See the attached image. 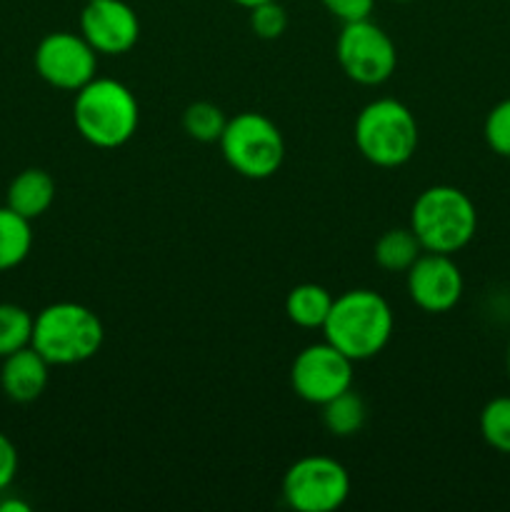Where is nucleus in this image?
I'll return each mask as SVG.
<instances>
[{"mask_svg":"<svg viewBox=\"0 0 510 512\" xmlns=\"http://www.w3.org/2000/svg\"><path fill=\"white\" fill-rule=\"evenodd\" d=\"M395 3H410V0H395Z\"/></svg>","mask_w":510,"mask_h":512,"instance_id":"29","label":"nucleus"},{"mask_svg":"<svg viewBox=\"0 0 510 512\" xmlns=\"http://www.w3.org/2000/svg\"><path fill=\"white\" fill-rule=\"evenodd\" d=\"M420 253H423V245L410 228L388 230L375 243V263L388 273H408Z\"/></svg>","mask_w":510,"mask_h":512,"instance_id":"17","label":"nucleus"},{"mask_svg":"<svg viewBox=\"0 0 510 512\" xmlns=\"http://www.w3.org/2000/svg\"><path fill=\"white\" fill-rule=\"evenodd\" d=\"M225 120L223 110L213 103H205V100H198V103H190L183 113V128L185 133L190 135L198 143H215L223 135Z\"/></svg>","mask_w":510,"mask_h":512,"instance_id":"20","label":"nucleus"},{"mask_svg":"<svg viewBox=\"0 0 510 512\" xmlns=\"http://www.w3.org/2000/svg\"><path fill=\"white\" fill-rule=\"evenodd\" d=\"M348 495V470L325 455L300 458L283 478L285 503L298 512H333L348 500Z\"/></svg>","mask_w":510,"mask_h":512,"instance_id":"7","label":"nucleus"},{"mask_svg":"<svg viewBox=\"0 0 510 512\" xmlns=\"http://www.w3.org/2000/svg\"><path fill=\"white\" fill-rule=\"evenodd\" d=\"M103 338V323L93 310L80 303H53L35 315L30 345L50 365H75L98 355Z\"/></svg>","mask_w":510,"mask_h":512,"instance_id":"4","label":"nucleus"},{"mask_svg":"<svg viewBox=\"0 0 510 512\" xmlns=\"http://www.w3.org/2000/svg\"><path fill=\"white\" fill-rule=\"evenodd\" d=\"M30 245H33L30 220L10 210L8 205L0 208V273L18 268L28 258Z\"/></svg>","mask_w":510,"mask_h":512,"instance_id":"16","label":"nucleus"},{"mask_svg":"<svg viewBox=\"0 0 510 512\" xmlns=\"http://www.w3.org/2000/svg\"><path fill=\"white\" fill-rule=\"evenodd\" d=\"M28 503H20V500H3L0 503V512H28Z\"/></svg>","mask_w":510,"mask_h":512,"instance_id":"26","label":"nucleus"},{"mask_svg":"<svg viewBox=\"0 0 510 512\" xmlns=\"http://www.w3.org/2000/svg\"><path fill=\"white\" fill-rule=\"evenodd\" d=\"M325 340L353 363L383 353L393 335V310L375 290H348L333 298L323 325Z\"/></svg>","mask_w":510,"mask_h":512,"instance_id":"1","label":"nucleus"},{"mask_svg":"<svg viewBox=\"0 0 510 512\" xmlns=\"http://www.w3.org/2000/svg\"><path fill=\"white\" fill-rule=\"evenodd\" d=\"M85 3H90V0H85Z\"/></svg>","mask_w":510,"mask_h":512,"instance_id":"30","label":"nucleus"},{"mask_svg":"<svg viewBox=\"0 0 510 512\" xmlns=\"http://www.w3.org/2000/svg\"><path fill=\"white\" fill-rule=\"evenodd\" d=\"M480 435L498 453L510 455V395L493 398L480 413Z\"/></svg>","mask_w":510,"mask_h":512,"instance_id":"21","label":"nucleus"},{"mask_svg":"<svg viewBox=\"0 0 510 512\" xmlns=\"http://www.w3.org/2000/svg\"><path fill=\"white\" fill-rule=\"evenodd\" d=\"M35 70L48 85L58 90H80L95 78L98 53L75 33H50L38 43L33 55Z\"/></svg>","mask_w":510,"mask_h":512,"instance_id":"10","label":"nucleus"},{"mask_svg":"<svg viewBox=\"0 0 510 512\" xmlns=\"http://www.w3.org/2000/svg\"><path fill=\"white\" fill-rule=\"evenodd\" d=\"M48 368V360L33 345H28V348L3 358L0 388L13 403H33L43 395L45 385H48Z\"/></svg>","mask_w":510,"mask_h":512,"instance_id":"13","label":"nucleus"},{"mask_svg":"<svg viewBox=\"0 0 510 512\" xmlns=\"http://www.w3.org/2000/svg\"><path fill=\"white\" fill-rule=\"evenodd\" d=\"M233 3H238L240 8H255V5H260V3H268V0H233Z\"/></svg>","mask_w":510,"mask_h":512,"instance_id":"27","label":"nucleus"},{"mask_svg":"<svg viewBox=\"0 0 510 512\" xmlns=\"http://www.w3.org/2000/svg\"><path fill=\"white\" fill-rule=\"evenodd\" d=\"M320 3L333 18L343 20V23H355V20L370 18L375 0H320Z\"/></svg>","mask_w":510,"mask_h":512,"instance_id":"24","label":"nucleus"},{"mask_svg":"<svg viewBox=\"0 0 510 512\" xmlns=\"http://www.w3.org/2000/svg\"><path fill=\"white\" fill-rule=\"evenodd\" d=\"M485 143L493 153L510 158V98L500 100L498 105H493V110L488 113L483 125Z\"/></svg>","mask_w":510,"mask_h":512,"instance_id":"22","label":"nucleus"},{"mask_svg":"<svg viewBox=\"0 0 510 512\" xmlns=\"http://www.w3.org/2000/svg\"><path fill=\"white\" fill-rule=\"evenodd\" d=\"M330 305H333V295H330L323 285L303 283L295 285L288 293V298H285V315H288L290 323H295L298 328L315 330L325 325Z\"/></svg>","mask_w":510,"mask_h":512,"instance_id":"15","label":"nucleus"},{"mask_svg":"<svg viewBox=\"0 0 510 512\" xmlns=\"http://www.w3.org/2000/svg\"><path fill=\"white\" fill-rule=\"evenodd\" d=\"M80 33L95 53L123 55L138 43L140 20L123 0H90L80 13Z\"/></svg>","mask_w":510,"mask_h":512,"instance_id":"12","label":"nucleus"},{"mask_svg":"<svg viewBox=\"0 0 510 512\" xmlns=\"http://www.w3.org/2000/svg\"><path fill=\"white\" fill-rule=\"evenodd\" d=\"M290 385L305 403L325 405L353 385V360L325 343L300 350L290 368Z\"/></svg>","mask_w":510,"mask_h":512,"instance_id":"9","label":"nucleus"},{"mask_svg":"<svg viewBox=\"0 0 510 512\" xmlns=\"http://www.w3.org/2000/svg\"><path fill=\"white\" fill-rule=\"evenodd\" d=\"M465 280L450 255L428 253L408 268V295L425 313H448L463 298Z\"/></svg>","mask_w":510,"mask_h":512,"instance_id":"11","label":"nucleus"},{"mask_svg":"<svg viewBox=\"0 0 510 512\" xmlns=\"http://www.w3.org/2000/svg\"><path fill=\"white\" fill-rule=\"evenodd\" d=\"M18 473V450L10 443L8 435L0 433V490L10 488Z\"/></svg>","mask_w":510,"mask_h":512,"instance_id":"25","label":"nucleus"},{"mask_svg":"<svg viewBox=\"0 0 510 512\" xmlns=\"http://www.w3.org/2000/svg\"><path fill=\"white\" fill-rule=\"evenodd\" d=\"M250 28H253V33L258 38L275 40L288 28V13H285V8L278 0L260 3L255 8H250Z\"/></svg>","mask_w":510,"mask_h":512,"instance_id":"23","label":"nucleus"},{"mask_svg":"<svg viewBox=\"0 0 510 512\" xmlns=\"http://www.w3.org/2000/svg\"><path fill=\"white\" fill-rule=\"evenodd\" d=\"M353 138L368 163L378 168H398L415 155L418 123L400 100L380 98L360 110Z\"/></svg>","mask_w":510,"mask_h":512,"instance_id":"5","label":"nucleus"},{"mask_svg":"<svg viewBox=\"0 0 510 512\" xmlns=\"http://www.w3.org/2000/svg\"><path fill=\"white\" fill-rule=\"evenodd\" d=\"M33 315L15 303H0V360L28 348L33 338Z\"/></svg>","mask_w":510,"mask_h":512,"instance_id":"19","label":"nucleus"},{"mask_svg":"<svg viewBox=\"0 0 510 512\" xmlns=\"http://www.w3.org/2000/svg\"><path fill=\"white\" fill-rule=\"evenodd\" d=\"M218 143L225 163L250 180L275 175L285 158V140L278 125L253 110L230 118Z\"/></svg>","mask_w":510,"mask_h":512,"instance_id":"6","label":"nucleus"},{"mask_svg":"<svg viewBox=\"0 0 510 512\" xmlns=\"http://www.w3.org/2000/svg\"><path fill=\"white\" fill-rule=\"evenodd\" d=\"M55 200V180L40 168H25L8 185V208L35 220L48 213Z\"/></svg>","mask_w":510,"mask_h":512,"instance_id":"14","label":"nucleus"},{"mask_svg":"<svg viewBox=\"0 0 510 512\" xmlns=\"http://www.w3.org/2000/svg\"><path fill=\"white\" fill-rule=\"evenodd\" d=\"M410 230L428 253L453 255L475 238L478 213L473 200L460 188L433 185L415 198Z\"/></svg>","mask_w":510,"mask_h":512,"instance_id":"3","label":"nucleus"},{"mask_svg":"<svg viewBox=\"0 0 510 512\" xmlns=\"http://www.w3.org/2000/svg\"><path fill=\"white\" fill-rule=\"evenodd\" d=\"M323 423L328 433L338 435V438H348L355 435L365 423V403L358 393L345 390L338 398L328 400L323 405Z\"/></svg>","mask_w":510,"mask_h":512,"instance_id":"18","label":"nucleus"},{"mask_svg":"<svg viewBox=\"0 0 510 512\" xmlns=\"http://www.w3.org/2000/svg\"><path fill=\"white\" fill-rule=\"evenodd\" d=\"M508 373H510V345H508Z\"/></svg>","mask_w":510,"mask_h":512,"instance_id":"28","label":"nucleus"},{"mask_svg":"<svg viewBox=\"0 0 510 512\" xmlns=\"http://www.w3.org/2000/svg\"><path fill=\"white\" fill-rule=\"evenodd\" d=\"M140 110L135 95L113 78H93L75 90L73 123L95 148H120L138 130Z\"/></svg>","mask_w":510,"mask_h":512,"instance_id":"2","label":"nucleus"},{"mask_svg":"<svg viewBox=\"0 0 510 512\" xmlns=\"http://www.w3.org/2000/svg\"><path fill=\"white\" fill-rule=\"evenodd\" d=\"M335 55L343 73L360 85L385 83L398 65L395 43L370 18L343 23L335 43Z\"/></svg>","mask_w":510,"mask_h":512,"instance_id":"8","label":"nucleus"}]
</instances>
